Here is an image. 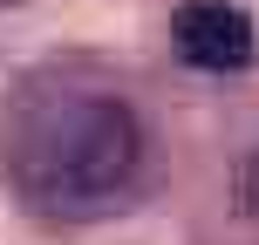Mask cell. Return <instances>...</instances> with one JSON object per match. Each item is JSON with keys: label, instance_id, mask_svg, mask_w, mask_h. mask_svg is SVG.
<instances>
[{"label": "cell", "instance_id": "1", "mask_svg": "<svg viewBox=\"0 0 259 245\" xmlns=\"http://www.w3.org/2000/svg\"><path fill=\"white\" fill-rule=\"evenodd\" d=\"M170 41H178V55L191 68H246L259 34H252V14L232 7V0H184L178 14H170Z\"/></svg>", "mask_w": 259, "mask_h": 245}]
</instances>
